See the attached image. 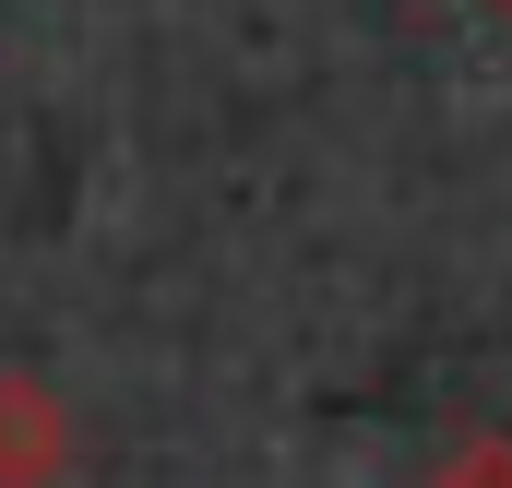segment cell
I'll return each mask as SVG.
<instances>
[{
  "label": "cell",
  "mask_w": 512,
  "mask_h": 488,
  "mask_svg": "<svg viewBox=\"0 0 512 488\" xmlns=\"http://www.w3.org/2000/svg\"><path fill=\"white\" fill-rule=\"evenodd\" d=\"M72 477V417L36 369H0V488H60Z\"/></svg>",
  "instance_id": "6da1fadb"
},
{
  "label": "cell",
  "mask_w": 512,
  "mask_h": 488,
  "mask_svg": "<svg viewBox=\"0 0 512 488\" xmlns=\"http://www.w3.org/2000/svg\"><path fill=\"white\" fill-rule=\"evenodd\" d=\"M429 488H512V441H501V429H477V441H453V453L429 465Z\"/></svg>",
  "instance_id": "7a4b0ae2"
},
{
  "label": "cell",
  "mask_w": 512,
  "mask_h": 488,
  "mask_svg": "<svg viewBox=\"0 0 512 488\" xmlns=\"http://www.w3.org/2000/svg\"><path fill=\"white\" fill-rule=\"evenodd\" d=\"M489 12H501V24H512V0H489Z\"/></svg>",
  "instance_id": "3957f363"
}]
</instances>
